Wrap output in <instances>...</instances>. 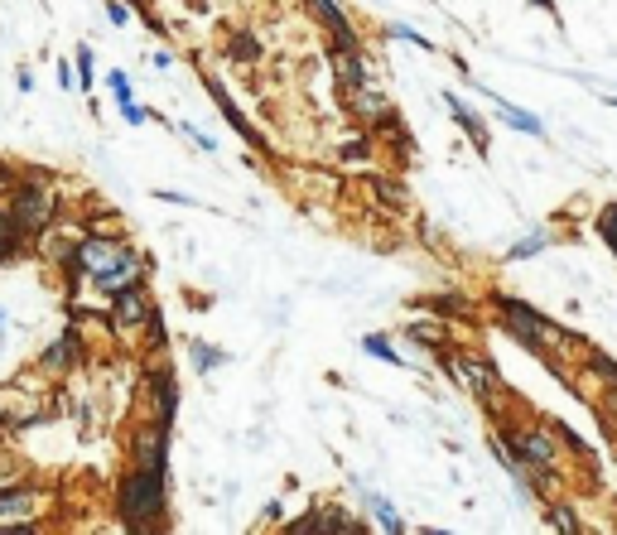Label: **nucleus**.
Wrapping results in <instances>:
<instances>
[{"label": "nucleus", "instance_id": "473e14b6", "mask_svg": "<svg viewBox=\"0 0 617 535\" xmlns=\"http://www.w3.org/2000/svg\"><path fill=\"white\" fill-rule=\"evenodd\" d=\"M391 39H405V44H415V49H434L430 39H425L420 29H410V25H391Z\"/></svg>", "mask_w": 617, "mask_h": 535}, {"label": "nucleus", "instance_id": "f3484780", "mask_svg": "<svg viewBox=\"0 0 617 535\" xmlns=\"http://www.w3.org/2000/svg\"><path fill=\"white\" fill-rule=\"evenodd\" d=\"M405 338H410V343H425V348H434V352L449 348V333H444L439 319H410L405 323Z\"/></svg>", "mask_w": 617, "mask_h": 535}, {"label": "nucleus", "instance_id": "37998d69", "mask_svg": "<svg viewBox=\"0 0 617 535\" xmlns=\"http://www.w3.org/2000/svg\"><path fill=\"white\" fill-rule=\"evenodd\" d=\"M343 535H367V531H362V526H348V531H343Z\"/></svg>", "mask_w": 617, "mask_h": 535}, {"label": "nucleus", "instance_id": "6ab92c4d", "mask_svg": "<svg viewBox=\"0 0 617 535\" xmlns=\"http://www.w3.org/2000/svg\"><path fill=\"white\" fill-rule=\"evenodd\" d=\"M497 111H502V121H507L511 131H521V135H545V126H540V116H531V111L511 107V102H502V97H497Z\"/></svg>", "mask_w": 617, "mask_h": 535}, {"label": "nucleus", "instance_id": "9b49d317", "mask_svg": "<svg viewBox=\"0 0 617 535\" xmlns=\"http://www.w3.org/2000/svg\"><path fill=\"white\" fill-rule=\"evenodd\" d=\"M348 97V111L357 116V126H381V121H391V102H386V92L381 87H357V92H343Z\"/></svg>", "mask_w": 617, "mask_h": 535}, {"label": "nucleus", "instance_id": "c756f323", "mask_svg": "<svg viewBox=\"0 0 617 535\" xmlns=\"http://www.w3.org/2000/svg\"><path fill=\"white\" fill-rule=\"evenodd\" d=\"M372 511H376V521L386 526V535H401L405 526H401V516H396V507L386 502V497H372Z\"/></svg>", "mask_w": 617, "mask_h": 535}, {"label": "nucleus", "instance_id": "bb28decb", "mask_svg": "<svg viewBox=\"0 0 617 535\" xmlns=\"http://www.w3.org/2000/svg\"><path fill=\"white\" fill-rule=\"evenodd\" d=\"M545 246H550V237H545V232H531L526 241H516V246H511L507 261H526V256H540Z\"/></svg>", "mask_w": 617, "mask_h": 535}, {"label": "nucleus", "instance_id": "39448f33", "mask_svg": "<svg viewBox=\"0 0 617 535\" xmlns=\"http://www.w3.org/2000/svg\"><path fill=\"white\" fill-rule=\"evenodd\" d=\"M502 434H507V444L521 454L526 468H550V473H560L564 444L555 439L550 425H511V429H502Z\"/></svg>", "mask_w": 617, "mask_h": 535}, {"label": "nucleus", "instance_id": "a211bd4d", "mask_svg": "<svg viewBox=\"0 0 617 535\" xmlns=\"http://www.w3.org/2000/svg\"><path fill=\"white\" fill-rule=\"evenodd\" d=\"M584 367H589L593 381H603L608 391L617 386V357H608L603 348H584Z\"/></svg>", "mask_w": 617, "mask_h": 535}, {"label": "nucleus", "instance_id": "0eeeda50", "mask_svg": "<svg viewBox=\"0 0 617 535\" xmlns=\"http://www.w3.org/2000/svg\"><path fill=\"white\" fill-rule=\"evenodd\" d=\"M87 237V227L82 222H49L39 237H34V246H39V256L44 261H54V266H73V251H78V241Z\"/></svg>", "mask_w": 617, "mask_h": 535}, {"label": "nucleus", "instance_id": "a18cd8bd", "mask_svg": "<svg viewBox=\"0 0 617 535\" xmlns=\"http://www.w3.org/2000/svg\"><path fill=\"white\" fill-rule=\"evenodd\" d=\"M150 535H164V531H150Z\"/></svg>", "mask_w": 617, "mask_h": 535}, {"label": "nucleus", "instance_id": "c03bdc74", "mask_svg": "<svg viewBox=\"0 0 617 535\" xmlns=\"http://www.w3.org/2000/svg\"><path fill=\"white\" fill-rule=\"evenodd\" d=\"M0 328H5V309H0Z\"/></svg>", "mask_w": 617, "mask_h": 535}, {"label": "nucleus", "instance_id": "423d86ee", "mask_svg": "<svg viewBox=\"0 0 617 535\" xmlns=\"http://www.w3.org/2000/svg\"><path fill=\"white\" fill-rule=\"evenodd\" d=\"M155 314H160V309H155V299L145 295V285H135V290H126V295H116V299H111L107 323H111V333L131 338V333H145Z\"/></svg>", "mask_w": 617, "mask_h": 535}, {"label": "nucleus", "instance_id": "ea45409f", "mask_svg": "<svg viewBox=\"0 0 617 535\" xmlns=\"http://www.w3.org/2000/svg\"><path fill=\"white\" fill-rule=\"evenodd\" d=\"M58 82H63V87H78V78H73V68H68V63H58Z\"/></svg>", "mask_w": 617, "mask_h": 535}, {"label": "nucleus", "instance_id": "dca6fc26", "mask_svg": "<svg viewBox=\"0 0 617 535\" xmlns=\"http://www.w3.org/2000/svg\"><path fill=\"white\" fill-rule=\"evenodd\" d=\"M150 396H155V420H160V425H169V420H174V410H179V386H174V376H169V372L150 376Z\"/></svg>", "mask_w": 617, "mask_h": 535}, {"label": "nucleus", "instance_id": "72a5a7b5", "mask_svg": "<svg viewBox=\"0 0 617 535\" xmlns=\"http://www.w3.org/2000/svg\"><path fill=\"white\" fill-rule=\"evenodd\" d=\"M179 131H184L188 140H193V145H198V150H208V155H213V150H217V140H213V135H203V131H198V126H193V121H184V126H179Z\"/></svg>", "mask_w": 617, "mask_h": 535}, {"label": "nucleus", "instance_id": "4468645a", "mask_svg": "<svg viewBox=\"0 0 617 535\" xmlns=\"http://www.w3.org/2000/svg\"><path fill=\"white\" fill-rule=\"evenodd\" d=\"M309 5H314V15L323 20V29L333 34V44H343V49H357V34H352L348 15L338 10V0H309Z\"/></svg>", "mask_w": 617, "mask_h": 535}, {"label": "nucleus", "instance_id": "ddd939ff", "mask_svg": "<svg viewBox=\"0 0 617 535\" xmlns=\"http://www.w3.org/2000/svg\"><path fill=\"white\" fill-rule=\"evenodd\" d=\"M333 78L343 82V92H357V87H372V68L362 63V54H357V49L333 44Z\"/></svg>", "mask_w": 617, "mask_h": 535}, {"label": "nucleus", "instance_id": "a19ab883", "mask_svg": "<svg viewBox=\"0 0 617 535\" xmlns=\"http://www.w3.org/2000/svg\"><path fill=\"white\" fill-rule=\"evenodd\" d=\"M608 415H613V420H617V386H613V391H608Z\"/></svg>", "mask_w": 617, "mask_h": 535}, {"label": "nucleus", "instance_id": "7c9ffc66", "mask_svg": "<svg viewBox=\"0 0 617 535\" xmlns=\"http://www.w3.org/2000/svg\"><path fill=\"white\" fill-rule=\"evenodd\" d=\"M107 87H111V97H116L121 107H131V102H135V97H131V78H126L121 68H116V73H107Z\"/></svg>", "mask_w": 617, "mask_h": 535}, {"label": "nucleus", "instance_id": "7ed1b4c3", "mask_svg": "<svg viewBox=\"0 0 617 535\" xmlns=\"http://www.w3.org/2000/svg\"><path fill=\"white\" fill-rule=\"evenodd\" d=\"M10 213H15V227H20V237H39L49 222H58V193L49 184V174H25L15 193H10Z\"/></svg>", "mask_w": 617, "mask_h": 535}, {"label": "nucleus", "instance_id": "49530a36", "mask_svg": "<svg viewBox=\"0 0 617 535\" xmlns=\"http://www.w3.org/2000/svg\"><path fill=\"white\" fill-rule=\"evenodd\" d=\"M608 102H617V97H608Z\"/></svg>", "mask_w": 617, "mask_h": 535}, {"label": "nucleus", "instance_id": "20e7f679", "mask_svg": "<svg viewBox=\"0 0 617 535\" xmlns=\"http://www.w3.org/2000/svg\"><path fill=\"white\" fill-rule=\"evenodd\" d=\"M439 362H444V372L454 376V386L463 396H473V401L483 405H497V372H492V362L478 357V352H458V348H444L439 352Z\"/></svg>", "mask_w": 617, "mask_h": 535}, {"label": "nucleus", "instance_id": "79ce46f5", "mask_svg": "<svg viewBox=\"0 0 617 535\" xmlns=\"http://www.w3.org/2000/svg\"><path fill=\"white\" fill-rule=\"evenodd\" d=\"M420 535H454V531H439V526H420Z\"/></svg>", "mask_w": 617, "mask_h": 535}, {"label": "nucleus", "instance_id": "6e6552de", "mask_svg": "<svg viewBox=\"0 0 617 535\" xmlns=\"http://www.w3.org/2000/svg\"><path fill=\"white\" fill-rule=\"evenodd\" d=\"M164 463H169V425L150 420V425L135 429V439H131V468L164 473Z\"/></svg>", "mask_w": 617, "mask_h": 535}, {"label": "nucleus", "instance_id": "e433bc0d", "mask_svg": "<svg viewBox=\"0 0 617 535\" xmlns=\"http://www.w3.org/2000/svg\"><path fill=\"white\" fill-rule=\"evenodd\" d=\"M107 20H111V25H126V20H131V10H126V5H116V0H111V5H107Z\"/></svg>", "mask_w": 617, "mask_h": 535}, {"label": "nucleus", "instance_id": "aec40b11", "mask_svg": "<svg viewBox=\"0 0 617 535\" xmlns=\"http://www.w3.org/2000/svg\"><path fill=\"white\" fill-rule=\"evenodd\" d=\"M550 526L560 535H584V526H579V507L574 502H564V497H555L550 502Z\"/></svg>", "mask_w": 617, "mask_h": 535}, {"label": "nucleus", "instance_id": "58836bf2", "mask_svg": "<svg viewBox=\"0 0 617 535\" xmlns=\"http://www.w3.org/2000/svg\"><path fill=\"white\" fill-rule=\"evenodd\" d=\"M15 184H20V179H15V174H10V169H0V193H5V198H10V193H15Z\"/></svg>", "mask_w": 617, "mask_h": 535}, {"label": "nucleus", "instance_id": "c9c22d12", "mask_svg": "<svg viewBox=\"0 0 617 535\" xmlns=\"http://www.w3.org/2000/svg\"><path fill=\"white\" fill-rule=\"evenodd\" d=\"M121 116H126L131 126H140V121H150L155 111H145V107H140V102H131V107H121Z\"/></svg>", "mask_w": 617, "mask_h": 535}, {"label": "nucleus", "instance_id": "2f4dec72", "mask_svg": "<svg viewBox=\"0 0 617 535\" xmlns=\"http://www.w3.org/2000/svg\"><path fill=\"white\" fill-rule=\"evenodd\" d=\"M598 237L608 241V246H617V203H608V208L598 213Z\"/></svg>", "mask_w": 617, "mask_h": 535}, {"label": "nucleus", "instance_id": "9d476101", "mask_svg": "<svg viewBox=\"0 0 617 535\" xmlns=\"http://www.w3.org/2000/svg\"><path fill=\"white\" fill-rule=\"evenodd\" d=\"M92 285H97V290H102L107 299L126 295V290H135V285H145V256H140V251H126V256H121V261H116L107 275H97Z\"/></svg>", "mask_w": 617, "mask_h": 535}, {"label": "nucleus", "instance_id": "f8f14e48", "mask_svg": "<svg viewBox=\"0 0 617 535\" xmlns=\"http://www.w3.org/2000/svg\"><path fill=\"white\" fill-rule=\"evenodd\" d=\"M82 357V338L68 328V333H58L49 348L39 352V372L44 376H63V372H73V362Z\"/></svg>", "mask_w": 617, "mask_h": 535}, {"label": "nucleus", "instance_id": "f03ea898", "mask_svg": "<svg viewBox=\"0 0 617 535\" xmlns=\"http://www.w3.org/2000/svg\"><path fill=\"white\" fill-rule=\"evenodd\" d=\"M116 511H121V521H126L135 535H150L164 516V473L131 468V473L121 478V487H116Z\"/></svg>", "mask_w": 617, "mask_h": 535}, {"label": "nucleus", "instance_id": "a878e982", "mask_svg": "<svg viewBox=\"0 0 617 535\" xmlns=\"http://www.w3.org/2000/svg\"><path fill=\"white\" fill-rule=\"evenodd\" d=\"M280 535H323V507H314V511H304V516H295L290 526Z\"/></svg>", "mask_w": 617, "mask_h": 535}, {"label": "nucleus", "instance_id": "b1692460", "mask_svg": "<svg viewBox=\"0 0 617 535\" xmlns=\"http://www.w3.org/2000/svg\"><path fill=\"white\" fill-rule=\"evenodd\" d=\"M87 232H92V237L126 241V222H121V217H116V213H97V217H92V222H87Z\"/></svg>", "mask_w": 617, "mask_h": 535}, {"label": "nucleus", "instance_id": "1a4fd4ad", "mask_svg": "<svg viewBox=\"0 0 617 535\" xmlns=\"http://www.w3.org/2000/svg\"><path fill=\"white\" fill-rule=\"evenodd\" d=\"M44 502L49 497L39 487H20V482L0 487V526H25V521H34L44 511Z\"/></svg>", "mask_w": 617, "mask_h": 535}, {"label": "nucleus", "instance_id": "f704fd0d", "mask_svg": "<svg viewBox=\"0 0 617 535\" xmlns=\"http://www.w3.org/2000/svg\"><path fill=\"white\" fill-rule=\"evenodd\" d=\"M78 87H92V49H78Z\"/></svg>", "mask_w": 617, "mask_h": 535}, {"label": "nucleus", "instance_id": "c85d7f7f", "mask_svg": "<svg viewBox=\"0 0 617 535\" xmlns=\"http://www.w3.org/2000/svg\"><path fill=\"white\" fill-rule=\"evenodd\" d=\"M227 54L237 58V63H256V58H261V44H256L251 34H237V39L227 44Z\"/></svg>", "mask_w": 617, "mask_h": 535}, {"label": "nucleus", "instance_id": "393cba45", "mask_svg": "<svg viewBox=\"0 0 617 535\" xmlns=\"http://www.w3.org/2000/svg\"><path fill=\"white\" fill-rule=\"evenodd\" d=\"M20 227H15V213H10V203H5V208H0V261H5V256H10V251H15V246H20Z\"/></svg>", "mask_w": 617, "mask_h": 535}, {"label": "nucleus", "instance_id": "412c9836", "mask_svg": "<svg viewBox=\"0 0 617 535\" xmlns=\"http://www.w3.org/2000/svg\"><path fill=\"white\" fill-rule=\"evenodd\" d=\"M208 92H213L217 97V107H222V116H227V121H232V126H237V131L246 135V140H251V145H261V135L251 131V126H246V116L237 107H232V97H227V92H222V82H208Z\"/></svg>", "mask_w": 617, "mask_h": 535}, {"label": "nucleus", "instance_id": "4be33fe9", "mask_svg": "<svg viewBox=\"0 0 617 535\" xmlns=\"http://www.w3.org/2000/svg\"><path fill=\"white\" fill-rule=\"evenodd\" d=\"M188 357H193V372H217V367H227V352L213 348V343H188Z\"/></svg>", "mask_w": 617, "mask_h": 535}, {"label": "nucleus", "instance_id": "f257e3e1", "mask_svg": "<svg viewBox=\"0 0 617 535\" xmlns=\"http://www.w3.org/2000/svg\"><path fill=\"white\" fill-rule=\"evenodd\" d=\"M497 319H502V328H507L511 338L521 343V348L531 352H545V357H555V352H579L574 348V338L564 333L560 323H550L540 309H531L526 299H511V295H497Z\"/></svg>", "mask_w": 617, "mask_h": 535}, {"label": "nucleus", "instance_id": "5701e85b", "mask_svg": "<svg viewBox=\"0 0 617 535\" xmlns=\"http://www.w3.org/2000/svg\"><path fill=\"white\" fill-rule=\"evenodd\" d=\"M362 352H367V357H376V362L405 367V357H401L396 348H391V338H386V333H367V338H362Z\"/></svg>", "mask_w": 617, "mask_h": 535}, {"label": "nucleus", "instance_id": "cd10ccee", "mask_svg": "<svg viewBox=\"0 0 617 535\" xmlns=\"http://www.w3.org/2000/svg\"><path fill=\"white\" fill-rule=\"evenodd\" d=\"M367 155H372V140H367L362 131H352L348 140L338 145V160H367Z\"/></svg>", "mask_w": 617, "mask_h": 535}, {"label": "nucleus", "instance_id": "2eb2a0df", "mask_svg": "<svg viewBox=\"0 0 617 535\" xmlns=\"http://www.w3.org/2000/svg\"><path fill=\"white\" fill-rule=\"evenodd\" d=\"M444 107L454 111V121H458V126H463V131H468V140H473V150H478V155H487V126H483V121H478V111L468 107V102H463L458 92H444Z\"/></svg>", "mask_w": 617, "mask_h": 535}, {"label": "nucleus", "instance_id": "de8ad7c7", "mask_svg": "<svg viewBox=\"0 0 617 535\" xmlns=\"http://www.w3.org/2000/svg\"><path fill=\"white\" fill-rule=\"evenodd\" d=\"M613 256H617V246H613Z\"/></svg>", "mask_w": 617, "mask_h": 535}, {"label": "nucleus", "instance_id": "4c0bfd02", "mask_svg": "<svg viewBox=\"0 0 617 535\" xmlns=\"http://www.w3.org/2000/svg\"><path fill=\"white\" fill-rule=\"evenodd\" d=\"M0 535H39V526L34 521H25V526H0Z\"/></svg>", "mask_w": 617, "mask_h": 535}]
</instances>
